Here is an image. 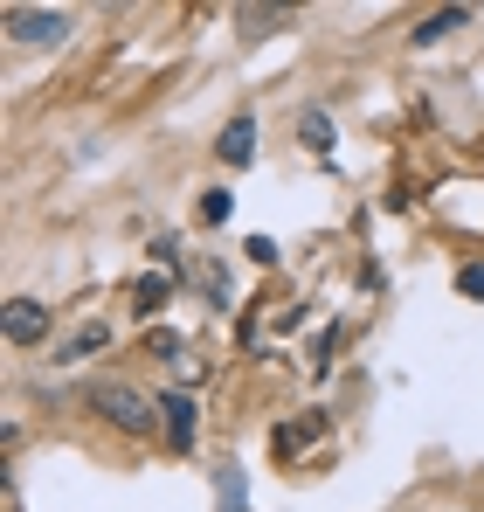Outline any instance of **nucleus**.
Segmentation results:
<instances>
[{
  "label": "nucleus",
  "instance_id": "nucleus-3",
  "mask_svg": "<svg viewBox=\"0 0 484 512\" xmlns=\"http://www.w3.org/2000/svg\"><path fill=\"white\" fill-rule=\"evenodd\" d=\"M0 326H7V340H14V346H35V340H49V305H35V298H7Z\"/></svg>",
  "mask_w": 484,
  "mask_h": 512
},
{
  "label": "nucleus",
  "instance_id": "nucleus-1",
  "mask_svg": "<svg viewBox=\"0 0 484 512\" xmlns=\"http://www.w3.org/2000/svg\"><path fill=\"white\" fill-rule=\"evenodd\" d=\"M90 409L104 416L111 429H125V436H153L160 429V409L139 395V388H125V381H104V388H90Z\"/></svg>",
  "mask_w": 484,
  "mask_h": 512
},
{
  "label": "nucleus",
  "instance_id": "nucleus-7",
  "mask_svg": "<svg viewBox=\"0 0 484 512\" xmlns=\"http://www.w3.org/2000/svg\"><path fill=\"white\" fill-rule=\"evenodd\" d=\"M298 132H305V153H332V118H325V111H305Z\"/></svg>",
  "mask_w": 484,
  "mask_h": 512
},
{
  "label": "nucleus",
  "instance_id": "nucleus-6",
  "mask_svg": "<svg viewBox=\"0 0 484 512\" xmlns=\"http://www.w3.org/2000/svg\"><path fill=\"white\" fill-rule=\"evenodd\" d=\"M471 21V7H443V14H429L422 28H415V42H436V35H450V28H464Z\"/></svg>",
  "mask_w": 484,
  "mask_h": 512
},
{
  "label": "nucleus",
  "instance_id": "nucleus-10",
  "mask_svg": "<svg viewBox=\"0 0 484 512\" xmlns=\"http://www.w3.org/2000/svg\"><path fill=\"white\" fill-rule=\"evenodd\" d=\"M457 291H464V298H484V263H464V270H457Z\"/></svg>",
  "mask_w": 484,
  "mask_h": 512
},
{
  "label": "nucleus",
  "instance_id": "nucleus-8",
  "mask_svg": "<svg viewBox=\"0 0 484 512\" xmlns=\"http://www.w3.org/2000/svg\"><path fill=\"white\" fill-rule=\"evenodd\" d=\"M229 215H236V194H222V187L201 194V222H229Z\"/></svg>",
  "mask_w": 484,
  "mask_h": 512
},
{
  "label": "nucleus",
  "instance_id": "nucleus-4",
  "mask_svg": "<svg viewBox=\"0 0 484 512\" xmlns=\"http://www.w3.org/2000/svg\"><path fill=\"white\" fill-rule=\"evenodd\" d=\"M222 160H229V167H249V160H256V118H229V132H222Z\"/></svg>",
  "mask_w": 484,
  "mask_h": 512
},
{
  "label": "nucleus",
  "instance_id": "nucleus-2",
  "mask_svg": "<svg viewBox=\"0 0 484 512\" xmlns=\"http://www.w3.org/2000/svg\"><path fill=\"white\" fill-rule=\"evenodd\" d=\"M0 21H7V35H14L21 49H56V42L70 35V14H63V7H7Z\"/></svg>",
  "mask_w": 484,
  "mask_h": 512
},
{
  "label": "nucleus",
  "instance_id": "nucleus-5",
  "mask_svg": "<svg viewBox=\"0 0 484 512\" xmlns=\"http://www.w3.org/2000/svg\"><path fill=\"white\" fill-rule=\"evenodd\" d=\"M160 416H166V436H173V450H187V443H194V402H187V395H166Z\"/></svg>",
  "mask_w": 484,
  "mask_h": 512
},
{
  "label": "nucleus",
  "instance_id": "nucleus-9",
  "mask_svg": "<svg viewBox=\"0 0 484 512\" xmlns=\"http://www.w3.org/2000/svg\"><path fill=\"white\" fill-rule=\"evenodd\" d=\"M97 346H104V326H83L77 340L63 346V360H90V353H97Z\"/></svg>",
  "mask_w": 484,
  "mask_h": 512
}]
</instances>
